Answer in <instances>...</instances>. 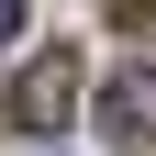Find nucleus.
I'll return each instance as SVG.
<instances>
[{
	"instance_id": "nucleus-1",
	"label": "nucleus",
	"mask_w": 156,
	"mask_h": 156,
	"mask_svg": "<svg viewBox=\"0 0 156 156\" xmlns=\"http://www.w3.org/2000/svg\"><path fill=\"white\" fill-rule=\"evenodd\" d=\"M78 112V45H45L23 78H11V123H34V134H56Z\"/></svg>"
},
{
	"instance_id": "nucleus-2",
	"label": "nucleus",
	"mask_w": 156,
	"mask_h": 156,
	"mask_svg": "<svg viewBox=\"0 0 156 156\" xmlns=\"http://www.w3.org/2000/svg\"><path fill=\"white\" fill-rule=\"evenodd\" d=\"M101 123L123 134V145H156V67H112V89H101Z\"/></svg>"
},
{
	"instance_id": "nucleus-3",
	"label": "nucleus",
	"mask_w": 156,
	"mask_h": 156,
	"mask_svg": "<svg viewBox=\"0 0 156 156\" xmlns=\"http://www.w3.org/2000/svg\"><path fill=\"white\" fill-rule=\"evenodd\" d=\"M11 34H23V0H0V45H11Z\"/></svg>"
}]
</instances>
